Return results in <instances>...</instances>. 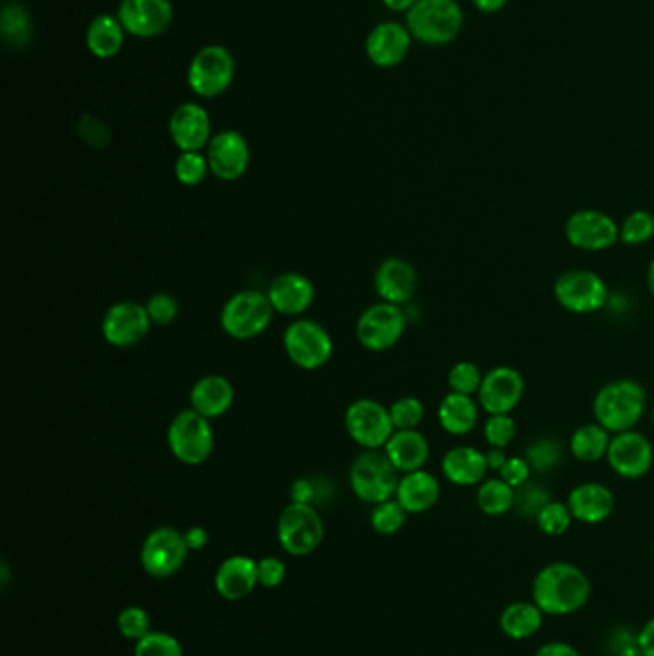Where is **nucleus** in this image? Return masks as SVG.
<instances>
[{
	"instance_id": "f257e3e1",
	"label": "nucleus",
	"mask_w": 654,
	"mask_h": 656,
	"mask_svg": "<svg viewBox=\"0 0 654 656\" xmlns=\"http://www.w3.org/2000/svg\"><path fill=\"white\" fill-rule=\"evenodd\" d=\"M592 599V581L582 568L557 560L545 565L531 581V601L545 616H570Z\"/></svg>"
},
{
	"instance_id": "f03ea898",
	"label": "nucleus",
	"mask_w": 654,
	"mask_h": 656,
	"mask_svg": "<svg viewBox=\"0 0 654 656\" xmlns=\"http://www.w3.org/2000/svg\"><path fill=\"white\" fill-rule=\"evenodd\" d=\"M593 417L611 434L635 430L647 411V392L634 379H618L597 390L593 398Z\"/></svg>"
},
{
	"instance_id": "7ed1b4c3",
	"label": "nucleus",
	"mask_w": 654,
	"mask_h": 656,
	"mask_svg": "<svg viewBox=\"0 0 654 656\" xmlns=\"http://www.w3.org/2000/svg\"><path fill=\"white\" fill-rule=\"evenodd\" d=\"M406 26L414 41L443 47L461 35L465 12L457 0H419L407 12Z\"/></svg>"
},
{
	"instance_id": "20e7f679",
	"label": "nucleus",
	"mask_w": 654,
	"mask_h": 656,
	"mask_svg": "<svg viewBox=\"0 0 654 656\" xmlns=\"http://www.w3.org/2000/svg\"><path fill=\"white\" fill-rule=\"evenodd\" d=\"M352 490L363 503L379 505L396 498L400 470L393 467L384 451L367 449L353 461L350 470Z\"/></svg>"
},
{
	"instance_id": "39448f33",
	"label": "nucleus",
	"mask_w": 654,
	"mask_h": 656,
	"mask_svg": "<svg viewBox=\"0 0 654 656\" xmlns=\"http://www.w3.org/2000/svg\"><path fill=\"white\" fill-rule=\"evenodd\" d=\"M553 296L563 310L576 315H592L605 310L611 291L605 278L592 270H568L557 276Z\"/></svg>"
},
{
	"instance_id": "423d86ee",
	"label": "nucleus",
	"mask_w": 654,
	"mask_h": 656,
	"mask_svg": "<svg viewBox=\"0 0 654 656\" xmlns=\"http://www.w3.org/2000/svg\"><path fill=\"white\" fill-rule=\"evenodd\" d=\"M167 443L173 457L188 467L206 463L214 453L215 435L212 422L194 409L180 411L167 430Z\"/></svg>"
},
{
	"instance_id": "0eeeda50",
	"label": "nucleus",
	"mask_w": 654,
	"mask_h": 656,
	"mask_svg": "<svg viewBox=\"0 0 654 656\" xmlns=\"http://www.w3.org/2000/svg\"><path fill=\"white\" fill-rule=\"evenodd\" d=\"M275 310L267 294L242 291L228 300L221 310V329L235 340L257 339L267 331Z\"/></svg>"
},
{
	"instance_id": "6e6552de",
	"label": "nucleus",
	"mask_w": 654,
	"mask_h": 656,
	"mask_svg": "<svg viewBox=\"0 0 654 656\" xmlns=\"http://www.w3.org/2000/svg\"><path fill=\"white\" fill-rule=\"evenodd\" d=\"M276 538L292 557H308L323 544V518L313 505L290 503L276 522Z\"/></svg>"
},
{
	"instance_id": "1a4fd4ad",
	"label": "nucleus",
	"mask_w": 654,
	"mask_h": 656,
	"mask_svg": "<svg viewBox=\"0 0 654 656\" xmlns=\"http://www.w3.org/2000/svg\"><path fill=\"white\" fill-rule=\"evenodd\" d=\"M186 79L194 95L221 97L235 79V58L221 45H207L194 55Z\"/></svg>"
},
{
	"instance_id": "9d476101",
	"label": "nucleus",
	"mask_w": 654,
	"mask_h": 656,
	"mask_svg": "<svg viewBox=\"0 0 654 656\" xmlns=\"http://www.w3.org/2000/svg\"><path fill=\"white\" fill-rule=\"evenodd\" d=\"M284 352L294 365L303 371H315L326 365L334 352L331 334L311 319L290 323L283 336Z\"/></svg>"
},
{
	"instance_id": "9b49d317",
	"label": "nucleus",
	"mask_w": 654,
	"mask_h": 656,
	"mask_svg": "<svg viewBox=\"0 0 654 656\" xmlns=\"http://www.w3.org/2000/svg\"><path fill=\"white\" fill-rule=\"evenodd\" d=\"M188 557L185 533L172 526H162L146 536L140 549V565L152 578H172L185 567Z\"/></svg>"
},
{
	"instance_id": "f8f14e48",
	"label": "nucleus",
	"mask_w": 654,
	"mask_h": 656,
	"mask_svg": "<svg viewBox=\"0 0 654 656\" xmlns=\"http://www.w3.org/2000/svg\"><path fill=\"white\" fill-rule=\"evenodd\" d=\"M407 329V315L401 305L380 304L367 307L358 321V340L369 352H387L398 344Z\"/></svg>"
},
{
	"instance_id": "ddd939ff",
	"label": "nucleus",
	"mask_w": 654,
	"mask_h": 656,
	"mask_svg": "<svg viewBox=\"0 0 654 656\" xmlns=\"http://www.w3.org/2000/svg\"><path fill=\"white\" fill-rule=\"evenodd\" d=\"M565 236L572 248L605 252L621 242V225L601 209L584 207L566 219Z\"/></svg>"
},
{
	"instance_id": "4468645a",
	"label": "nucleus",
	"mask_w": 654,
	"mask_h": 656,
	"mask_svg": "<svg viewBox=\"0 0 654 656\" xmlns=\"http://www.w3.org/2000/svg\"><path fill=\"white\" fill-rule=\"evenodd\" d=\"M344 421L353 442L365 449L384 448L396 432L390 409L374 400L353 401Z\"/></svg>"
},
{
	"instance_id": "2eb2a0df",
	"label": "nucleus",
	"mask_w": 654,
	"mask_h": 656,
	"mask_svg": "<svg viewBox=\"0 0 654 656\" xmlns=\"http://www.w3.org/2000/svg\"><path fill=\"white\" fill-rule=\"evenodd\" d=\"M606 463L613 469L614 474L624 480L647 477L654 464L653 442L637 430L613 434L606 451Z\"/></svg>"
},
{
	"instance_id": "dca6fc26",
	"label": "nucleus",
	"mask_w": 654,
	"mask_h": 656,
	"mask_svg": "<svg viewBox=\"0 0 654 656\" xmlns=\"http://www.w3.org/2000/svg\"><path fill=\"white\" fill-rule=\"evenodd\" d=\"M526 382L515 366L499 365L484 374L478 403L488 414H510L520 405Z\"/></svg>"
},
{
	"instance_id": "f3484780",
	"label": "nucleus",
	"mask_w": 654,
	"mask_h": 656,
	"mask_svg": "<svg viewBox=\"0 0 654 656\" xmlns=\"http://www.w3.org/2000/svg\"><path fill=\"white\" fill-rule=\"evenodd\" d=\"M152 319L146 305L137 302H119L106 311L103 319V336L114 347H133L140 344L150 332Z\"/></svg>"
},
{
	"instance_id": "a211bd4d",
	"label": "nucleus",
	"mask_w": 654,
	"mask_h": 656,
	"mask_svg": "<svg viewBox=\"0 0 654 656\" xmlns=\"http://www.w3.org/2000/svg\"><path fill=\"white\" fill-rule=\"evenodd\" d=\"M118 20L125 33L138 39H154L166 33L173 21V7L169 0H121Z\"/></svg>"
},
{
	"instance_id": "6ab92c4d",
	"label": "nucleus",
	"mask_w": 654,
	"mask_h": 656,
	"mask_svg": "<svg viewBox=\"0 0 654 656\" xmlns=\"http://www.w3.org/2000/svg\"><path fill=\"white\" fill-rule=\"evenodd\" d=\"M206 158L217 179L225 183L242 179L250 167L248 140L233 129L217 133L207 145Z\"/></svg>"
},
{
	"instance_id": "aec40b11",
	"label": "nucleus",
	"mask_w": 654,
	"mask_h": 656,
	"mask_svg": "<svg viewBox=\"0 0 654 656\" xmlns=\"http://www.w3.org/2000/svg\"><path fill=\"white\" fill-rule=\"evenodd\" d=\"M169 135L180 153H202L212 140V119L201 104L185 102L169 118Z\"/></svg>"
},
{
	"instance_id": "412c9836",
	"label": "nucleus",
	"mask_w": 654,
	"mask_h": 656,
	"mask_svg": "<svg viewBox=\"0 0 654 656\" xmlns=\"http://www.w3.org/2000/svg\"><path fill=\"white\" fill-rule=\"evenodd\" d=\"M413 35L398 21H382L367 37L365 52L374 66L382 69L396 68L406 60L411 50Z\"/></svg>"
},
{
	"instance_id": "4be33fe9",
	"label": "nucleus",
	"mask_w": 654,
	"mask_h": 656,
	"mask_svg": "<svg viewBox=\"0 0 654 656\" xmlns=\"http://www.w3.org/2000/svg\"><path fill=\"white\" fill-rule=\"evenodd\" d=\"M267 296L276 313L300 317L315 302V286L300 273H283L271 283Z\"/></svg>"
},
{
	"instance_id": "5701e85b",
	"label": "nucleus",
	"mask_w": 654,
	"mask_h": 656,
	"mask_svg": "<svg viewBox=\"0 0 654 656\" xmlns=\"http://www.w3.org/2000/svg\"><path fill=\"white\" fill-rule=\"evenodd\" d=\"M574 520L582 525H601L614 511V493L608 486L601 482L578 483L572 488L566 499Z\"/></svg>"
},
{
	"instance_id": "b1692460",
	"label": "nucleus",
	"mask_w": 654,
	"mask_h": 656,
	"mask_svg": "<svg viewBox=\"0 0 654 656\" xmlns=\"http://www.w3.org/2000/svg\"><path fill=\"white\" fill-rule=\"evenodd\" d=\"M417 283L419 276L413 265L401 257H390L387 262L380 263L379 270L374 273L377 294L388 304H407L417 292Z\"/></svg>"
},
{
	"instance_id": "393cba45",
	"label": "nucleus",
	"mask_w": 654,
	"mask_h": 656,
	"mask_svg": "<svg viewBox=\"0 0 654 656\" xmlns=\"http://www.w3.org/2000/svg\"><path fill=\"white\" fill-rule=\"evenodd\" d=\"M255 586H260L257 560L246 555L228 557L221 562L215 572V589L225 601L246 599Z\"/></svg>"
},
{
	"instance_id": "a878e982",
	"label": "nucleus",
	"mask_w": 654,
	"mask_h": 656,
	"mask_svg": "<svg viewBox=\"0 0 654 656\" xmlns=\"http://www.w3.org/2000/svg\"><path fill=\"white\" fill-rule=\"evenodd\" d=\"M441 472L448 482L459 488L480 486L489 472L486 453L472 446L451 448L441 459Z\"/></svg>"
},
{
	"instance_id": "bb28decb",
	"label": "nucleus",
	"mask_w": 654,
	"mask_h": 656,
	"mask_svg": "<svg viewBox=\"0 0 654 656\" xmlns=\"http://www.w3.org/2000/svg\"><path fill=\"white\" fill-rule=\"evenodd\" d=\"M440 496L441 486L438 478L424 469L403 474L396 491V499L409 515H422L435 509Z\"/></svg>"
},
{
	"instance_id": "cd10ccee",
	"label": "nucleus",
	"mask_w": 654,
	"mask_h": 656,
	"mask_svg": "<svg viewBox=\"0 0 654 656\" xmlns=\"http://www.w3.org/2000/svg\"><path fill=\"white\" fill-rule=\"evenodd\" d=\"M235 403V388L221 374L202 376L191 390V409L206 419H217Z\"/></svg>"
},
{
	"instance_id": "c85d7f7f",
	"label": "nucleus",
	"mask_w": 654,
	"mask_h": 656,
	"mask_svg": "<svg viewBox=\"0 0 654 656\" xmlns=\"http://www.w3.org/2000/svg\"><path fill=\"white\" fill-rule=\"evenodd\" d=\"M384 453L393 467L407 474L424 469L430 459V443L419 430H396L384 446Z\"/></svg>"
},
{
	"instance_id": "c756f323",
	"label": "nucleus",
	"mask_w": 654,
	"mask_h": 656,
	"mask_svg": "<svg viewBox=\"0 0 654 656\" xmlns=\"http://www.w3.org/2000/svg\"><path fill=\"white\" fill-rule=\"evenodd\" d=\"M480 403L472 395L449 392L438 405V422L451 435H467L480 421Z\"/></svg>"
},
{
	"instance_id": "7c9ffc66",
	"label": "nucleus",
	"mask_w": 654,
	"mask_h": 656,
	"mask_svg": "<svg viewBox=\"0 0 654 656\" xmlns=\"http://www.w3.org/2000/svg\"><path fill=\"white\" fill-rule=\"evenodd\" d=\"M85 41L90 55L97 56L100 60H110L118 56L125 45V29L118 16H97L90 21Z\"/></svg>"
},
{
	"instance_id": "2f4dec72",
	"label": "nucleus",
	"mask_w": 654,
	"mask_h": 656,
	"mask_svg": "<svg viewBox=\"0 0 654 656\" xmlns=\"http://www.w3.org/2000/svg\"><path fill=\"white\" fill-rule=\"evenodd\" d=\"M545 615L534 601H515L504 608L499 616V628L513 642H524L536 636L544 626Z\"/></svg>"
},
{
	"instance_id": "473e14b6",
	"label": "nucleus",
	"mask_w": 654,
	"mask_h": 656,
	"mask_svg": "<svg viewBox=\"0 0 654 656\" xmlns=\"http://www.w3.org/2000/svg\"><path fill=\"white\" fill-rule=\"evenodd\" d=\"M613 434L599 422H587L574 430L568 440V451L579 463H599L606 459Z\"/></svg>"
},
{
	"instance_id": "72a5a7b5",
	"label": "nucleus",
	"mask_w": 654,
	"mask_h": 656,
	"mask_svg": "<svg viewBox=\"0 0 654 656\" xmlns=\"http://www.w3.org/2000/svg\"><path fill=\"white\" fill-rule=\"evenodd\" d=\"M517 490L501 478H488L478 486L476 505L488 517H504L515 509Z\"/></svg>"
},
{
	"instance_id": "f704fd0d",
	"label": "nucleus",
	"mask_w": 654,
	"mask_h": 656,
	"mask_svg": "<svg viewBox=\"0 0 654 656\" xmlns=\"http://www.w3.org/2000/svg\"><path fill=\"white\" fill-rule=\"evenodd\" d=\"M526 461L530 463L531 470L537 474H549L565 461V446L558 442L553 435H541L524 451Z\"/></svg>"
},
{
	"instance_id": "c9c22d12",
	"label": "nucleus",
	"mask_w": 654,
	"mask_h": 656,
	"mask_svg": "<svg viewBox=\"0 0 654 656\" xmlns=\"http://www.w3.org/2000/svg\"><path fill=\"white\" fill-rule=\"evenodd\" d=\"M2 37L8 45L23 47L31 39V18L28 10L20 4H10L2 10V20H0Z\"/></svg>"
},
{
	"instance_id": "e433bc0d",
	"label": "nucleus",
	"mask_w": 654,
	"mask_h": 656,
	"mask_svg": "<svg viewBox=\"0 0 654 656\" xmlns=\"http://www.w3.org/2000/svg\"><path fill=\"white\" fill-rule=\"evenodd\" d=\"M409 512L401 507L398 499H388L384 503L374 505L371 512V526L380 536H393L406 526Z\"/></svg>"
},
{
	"instance_id": "4c0bfd02",
	"label": "nucleus",
	"mask_w": 654,
	"mask_h": 656,
	"mask_svg": "<svg viewBox=\"0 0 654 656\" xmlns=\"http://www.w3.org/2000/svg\"><path fill=\"white\" fill-rule=\"evenodd\" d=\"M654 236V215L647 209H635L621 225V242L626 246H643Z\"/></svg>"
},
{
	"instance_id": "58836bf2",
	"label": "nucleus",
	"mask_w": 654,
	"mask_h": 656,
	"mask_svg": "<svg viewBox=\"0 0 654 656\" xmlns=\"http://www.w3.org/2000/svg\"><path fill=\"white\" fill-rule=\"evenodd\" d=\"M551 501V491L537 482H528L518 488L515 509H517L520 517L536 520L537 515L544 511L545 505H549Z\"/></svg>"
},
{
	"instance_id": "ea45409f",
	"label": "nucleus",
	"mask_w": 654,
	"mask_h": 656,
	"mask_svg": "<svg viewBox=\"0 0 654 656\" xmlns=\"http://www.w3.org/2000/svg\"><path fill=\"white\" fill-rule=\"evenodd\" d=\"M574 517H572L568 505L560 503L553 499L551 503L545 505L544 511L539 512L536 518V525L545 536H551V538H558V536H565L570 530Z\"/></svg>"
},
{
	"instance_id": "a19ab883",
	"label": "nucleus",
	"mask_w": 654,
	"mask_h": 656,
	"mask_svg": "<svg viewBox=\"0 0 654 656\" xmlns=\"http://www.w3.org/2000/svg\"><path fill=\"white\" fill-rule=\"evenodd\" d=\"M484 373L472 361H459L449 369L448 384L451 392L475 395L482 386Z\"/></svg>"
},
{
	"instance_id": "79ce46f5",
	"label": "nucleus",
	"mask_w": 654,
	"mask_h": 656,
	"mask_svg": "<svg viewBox=\"0 0 654 656\" xmlns=\"http://www.w3.org/2000/svg\"><path fill=\"white\" fill-rule=\"evenodd\" d=\"M209 164L202 153H180L175 161V177L185 187H198L206 180Z\"/></svg>"
},
{
	"instance_id": "37998d69",
	"label": "nucleus",
	"mask_w": 654,
	"mask_h": 656,
	"mask_svg": "<svg viewBox=\"0 0 654 656\" xmlns=\"http://www.w3.org/2000/svg\"><path fill=\"white\" fill-rule=\"evenodd\" d=\"M135 656H185L183 645L177 637L166 631H150L148 636L135 643Z\"/></svg>"
},
{
	"instance_id": "c03bdc74",
	"label": "nucleus",
	"mask_w": 654,
	"mask_h": 656,
	"mask_svg": "<svg viewBox=\"0 0 654 656\" xmlns=\"http://www.w3.org/2000/svg\"><path fill=\"white\" fill-rule=\"evenodd\" d=\"M484 438L489 448L507 449L517 438V422L510 414H489L484 422Z\"/></svg>"
},
{
	"instance_id": "a18cd8bd",
	"label": "nucleus",
	"mask_w": 654,
	"mask_h": 656,
	"mask_svg": "<svg viewBox=\"0 0 654 656\" xmlns=\"http://www.w3.org/2000/svg\"><path fill=\"white\" fill-rule=\"evenodd\" d=\"M390 417H392L393 429L417 430L422 419H424V405H422L419 398L406 395V398L393 401L392 408H390Z\"/></svg>"
},
{
	"instance_id": "49530a36",
	"label": "nucleus",
	"mask_w": 654,
	"mask_h": 656,
	"mask_svg": "<svg viewBox=\"0 0 654 656\" xmlns=\"http://www.w3.org/2000/svg\"><path fill=\"white\" fill-rule=\"evenodd\" d=\"M118 631L125 639L138 642L150 634V616L143 607H127L118 615Z\"/></svg>"
},
{
	"instance_id": "de8ad7c7",
	"label": "nucleus",
	"mask_w": 654,
	"mask_h": 656,
	"mask_svg": "<svg viewBox=\"0 0 654 656\" xmlns=\"http://www.w3.org/2000/svg\"><path fill=\"white\" fill-rule=\"evenodd\" d=\"M146 311L152 319V325L167 326L179 315V304L172 294L159 292L146 302Z\"/></svg>"
},
{
	"instance_id": "09e8293b",
	"label": "nucleus",
	"mask_w": 654,
	"mask_h": 656,
	"mask_svg": "<svg viewBox=\"0 0 654 656\" xmlns=\"http://www.w3.org/2000/svg\"><path fill=\"white\" fill-rule=\"evenodd\" d=\"M77 133L92 148H104V146L110 145V129L100 119L92 118V116H84V118L79 119Z\"/></svg>"
},
{
	"instance_id": "8fccbe9b",
	"label": "nucleus",
	"mask_w": 654,
	"mask_h": 656,
	"mask_svg": "<svg viewBox=\"0 0 654 656\" xmlns=\"http://www.w3.org/2000/svg\"><path fill=\"white\" fill-rule=\"evenodd\" d=\"M531 472L534 470L526 461V457H509L504 469L499 470V478L518 490L524 483L530 482Z\"/></svg>"
},
{
	"instance_id": "3c124183",
	"label": "nucleus",
	"mask_w": 654,
	"mask_h": 656,
	"mask_svg": "<svg viewBox=\"0 0 654 656\" xmlns=\"http://www.w3.org/2000/svg\"><path fill=\"white\" fill-rule=\"evenodd\" d=\"M257 578H260V586L267 587V589H275L286 580V567L281 559L276 557H265V559L257 562Z\"/></svg>"
},
{
	"instance_id": "603ef678",
	"label": "nucleus",
	"mask_w": 654,
	"mask_h": 656,
	"mask_svg": "<svg viewBox=\"0 0 654 656\" xmlns=\"http://www.w3.org/2000/svg\"><path fill=\"white\" fill-rule=\"evenodd\" d=\"M637 643V634L634 629L627 628V626H621V628L614 629L613 634L608 636L606 642V649L611 655L616 656L621 650L627 649Z\"/></svg>"
},
{
	"instance_id": "864d4df0",
	"label": "nucleus",
	"mask_w": 654,
	"mask_h": 656,
	"mask_svg": "<svg viewBox=\"0 0 654 656\" xmlns=\"http://www.w3.org/2000/svg\"><path fill=\"white\" fill-rule=\"evenodd\" d=\"M315 496H318L315 486H313L311 480H308V478H300V480H296V482L292 483V488H290V498H292V503L313 505V501H315Z\"/></svg>"
},
{
	"instance_id": "5fc2aeb1",
	"label": "nucleus",
	"mask_w": 654,
	"mask_h": 656,
	"mask_svg": "<svg viewBox=\"0 0 654 656\" xmlns=\"http://www.w3.org/2000/svg\"><path fill=\"white\" fill-rule=\"evenodd\" d=\"M534 656H579V653L570 643L549 642L541 645Z\"/></svg>"
},
{
	"instance_id": "6e6d98bb",
	"label": "nucleus",
	"mask_w": 654,
	"mask_h": 656,
	"mask_svg": "<svg viewBox=\"0 0 654 656\" xmlns=\"http://www.w3.org/2000/svg\"><path fill=\"white\" fill-rule=\"evenodd\" d=\"M185 541L188 551H202V549H206L207 544H209V533H207L206 528H202V526H193V528L186 530Z\"/></svg>"
},
{
	"instance_id": "4d7b16f0",
	"label": "nucleus",
	"mask_w": 654,
	"mask_h": 656,
	"mask_svg": "<svg viewBox=\"0 0 654 656\" xmlns=\"http://www.w3.org/2000/svg\"><path fill=\"white\" fill-rule=\"evenodd\" d=\"M637 645H640L641 655L654 656V616L637 631Z\"/></svg>"
},
{
	"instance_id": "13d9d810",
	"label": "nucleus",
	"mask_w": 654,
	"mask_h": 656,
	"mask_svg": "<svg viewBox=\"0 0 654 656\" xmlns=\"http://www.w3.org/2000/svg\"><path fill=\"white\" fill-rule=\"evenodd\" d=\"M480 14H499L509 0H470Z\"/></svg>"
},
{
	"instance_id": "bf43d9fd",
	"label": "nucleus",
	"mask_w": 654,
	"mask_h": 656,
	"mask_svg": "<svg viewBox=\"0 0 654 656\" xmlns=\"http://www.w3.org/2000/svg\"><path fill=\"white\" fill-rule=\"evenodd\" d=\"M507 459H509V456H507L505 449L489 448L488 451H486L488 469L494 470V472H499V470L504 469Z\"/></svg>"
},
{
	"instance_id": "052dcab7",
	"label": "nucleus",
	"mask_w": 654,
	"mask_h": 656,
	"mask_svg": "<svg viewBox=\"0 0 654 656\" xmlns=\"http://www.w3.org/2000/svg\"><path fill=\"white\" fill-rule=\"evenodd\" d=\"M419 0H382V4L388 8V10H392V12H409L411 8L417 4Z\"/></svg>"
},
{
	"instance_id": "680f3d73",
	"label": "nucleus",
	"mask_w": 654,
	"mask_h": 656,
	"mask_svg": "<svg viewBox=\"0 0 654 656\" xmlns=\"http://www.w3.org/2000/svg\"><path fill=\"white\" fill-rule=\"evenodd\" d=\"M647 288H648V294H651V296L654 297V257H653V260H651V263H648Z\"/></svg>"
},
{
	"instance_id": "e2e57ef3",
	"label": "nucleus",
	"mask_w": 654,
	"mask_h": 656,
	"mask_svg": "<svg viewBox=\"0 0 654 656\" xmlns=\"http://www.w3.org/2000/svg\"><path fill=\"white\" fill-rule=\"evenodd\" d=\"M616 656H643V655H641L640 645H637V643H635V645H632V647H627V649L621 650V653H618V655H616Z\"/></svg>"
},
{
	"instance_id": "0e129e2a",
	"label": "nucleus",
	"mask_w": 654,
	"mask_h": 656,
	"mask_svg": "<svg viewBox=\"0 0 654 656\" xmlns=\"http://www.w3.org/2000/svg\"><path fill=\"white\" fill-rule=\"evenodd\" d=\"M651 419H653V427H654V405H653V413H651Z\"/></svg>"
},
{
	"instance_id": "69168bd1",
	"label": "nucleus",
	"mask_w": 654,
	"mask_h": 656,
	"mask_svg": "<svg viewBox=\"0 0 654 656\" xmlns=\"http://www.w3.org/2000/svg\"><path fill=\"white\" fill-rule=\"evenodd\" d=\"M653 552H654V544H653Z\"/></svg>"
}]
</instances>
